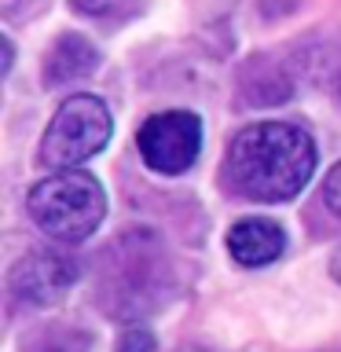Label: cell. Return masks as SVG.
Listing matches in <instances>:
<instances>
[{"mask_svg":"<svg viewBox=\"0 0 341 352\" xmlns=\"http://www.w3.org/2000/svg\"><path fill=\"white\" fill-rule=\"evenodd\" d=\"M316 140L294 121H257L235 132L224 151V184L246 202L279 206L308 187Z\"/></svg>","mask_w":341,"mask_h":352,"instance_id":"1","label":"cell"},{"mask_svg":"<svg viewBox=\"0 0 341 352\" xmlns=\"http://www.w3.org/2000/svg\"><path fill=\"white\" fill-rule=\"evenodd\" d=\"M26 213L48 239L77 246L107 217V191L88 169H55L30 187Z\"/></svg>","mask_w":341,"mask_h":352,"instance_id":"2","label":"cell"},{"mask_svg":"<svg viewBox=\"0 0 341 352\" xmlns=\"http://www.w3.org/2000/svg\"><path fill=\"white\" fill-rule=\"evenodd\" d=\"M110 129H114V121H110V110L99 96L77 92L70 99H63L41 136V165L44 169L85 165L107 147Z\"/></svg>","mask_w":341,"mask_h":352,"instance_id":"3","label":"cell"},{"mask_svg":"<svg viewBox=\"0 0 341 352\" xmlns=\"http://www.w3.org/2000/svg\"><path fill=\"white\" fill-rule=\"evenodd\" d=\"M202 140L206 129L195 110H158L136 132L140 158L158 176H184L202 154Z\"/></svg>","mask_w":341,"mask_h":352,"instance_id":"4","label":"cell"},{"mask_svg":"<svg viewBox=\"0 0 341 352\" xmlns=\"http://www.w3.org/2000/svg\"><path fill=\"white\" fill-rule=\"evenodd\" d=\"M77 279H81L77 257L59 253V250H30L11 268L8 294H11V301L26 305V308H44V305L59 301Z\"/></svg>","mask_w":341,"mask_h":352,"instance_id":"5","label":"cell"},{"mask_svg":"<svg viewBox=\"0 0 341 352\" xmlns=\"http://www.w3.org/2000/svg\"><path fill=\"white\" fill-rule=\"evenodd\" d=\"M107 257L114 264V272L103 279V286L118 294L114 312L143 316L154 305V294L165 290V279L158 275L162 272V253H147V239H143L140 250L129 253V239H125V242H114V250H110Z\"/></svg>","mask_w":341,"mask_h":352,"instance_id":"6","label":"cell"},{"mask_svg":"<svg viewBox=\"0 0 341 352\" xmlns=\"http://www.w3.org/2000/svg\"><path fill=\"white\" fill-rule=\"evenodd\" d=\"M286 250V231L279 220L268 217H242L228 231V253L242 268H268L283 257Z\"/></svg>","mask_w":341,"mask_h":352,"instance_id":"7","label":"cell"},{"mask_svg":"<svg viewBox=\"0 0 341 352\" xmlns=\"http://www.w3.org/2000/svg\"><path fill=\"white\" fill-rule=\"evenodd\" d=\"M99 63H103V55H99V48L88 37H81V33H63L48 48V55H44L41 74H44V85L48 88H59V85H74V81L92 77L99 70Z\"/></svg>","mask_w":341,"mask_h":352,"instance_id":"8","label":"cell"},{"mask_svg":"<svg viewBox=\"0 0 341 352\" xmlns=\"http://www.w3.org/2000/svg\"><path fill=\"white\" fill-rule=\"evenodd\" d=\"M33 352H88V334L74 327H48L44 334H37Z\"/></svg>","mask_w":341,"mask_h":352,"instance_id":"9","label":"cell"},{"mask_svg":"<svg viewBox=\"0 0 341 352\" xmlns=\"http://www.w3.org/2000/svg\"><path fill=\"white\" fill-rule=\"evenodd\" d=\"M114 352H158V338L147 327H125L118 334Z\"/></svg>","mask_w":341,"mask_h":352,"instance_id":"10","label":"cell"},{"mask_svg":"<svg viewBox=\"0 0 341 352\" xmlns=\"http://www.w3.org/2000/svg\"><path fill=\"white\" fill-rule=\"evenodd\" d=\"M74 11H81L88 19H107V15H118L129 0H70Z\"/></svg>","mask_w":341,"mask_h":352,"instance_id":"11","label":"cell"},{"mask_svg":"<svg viewBox=\"0 0 341 352\" xmlns=\"http://www.w3.org/2000/svg\"><path fill=\"white\" fill-rule=\"evenodd\" d=\"M323 202H327L330 213L341 220V162L327 173V180H323Z\"/></svg>","mask_w":341,"mask_h":352,"instance_id":"12","label":"cell"},{"mask_svg":"<svg viewBox=\"0 0 341 352\" xmlns=\"http://www.w3.org/2000/svg\"><path fill=\"white\" fill-rule=\"evenodd\" d=\"M330 275H334V283H341V246L334 250V261H330Z\"/></svg>","mask_w":341,"mask_h":352,"instance_id":"13","label":"cell"},{"mask_svg":"<svg viewBox=\"0 0 341 352\" xmlns=\"http://www.w3.org/2000/svg\"><path fill=\"white\" fill-rule=\"evenodd\" d=\"M184 352H195V349H184Z\"/></svg>","mask_w":341,"mask_h":352,"instance_id":"14","label":"cell"}]
</instances>
